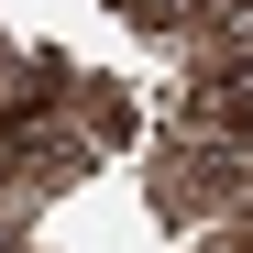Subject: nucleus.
Wrapping results in <instances>:
<instances>
[{
    "mask_svg": "<svg viewBox=\"0 0 253 253\" xmlns=\"http://www.w3.org/2000/svg\"><path fill=\"white\" fill-rule=\"evenodd\" d=\"M121 11H132V22H143V33H187V22H198V11H209V0H121Z\"/></svg>",
    "mask_w": 253,
    "mask_h": 253,
    "instance_id": "nucleus-2",
    "label": "nucleus"
},
{
    "mask_svg": "<svg viewBox=\"0 0 253 253\" xmlns=\"http://www.w3.org/2000/svg\"><path fill=\"white\" fill-rule=\"evenodd\" d=\"M11 99H22V88H11V55H0V110H11Z\"/></svg>",
    "mask_w": 253,
    "mask_h": 253,
    "instance_id": "nucleus-3",
    "label": "nucleus"
},
{
    "mask_svg": "<svg viewBox=\"0 0 253 253\" xmlns=\"http://www.w3.org/2000/svg\"><path fill=\"white\" fill-rule=\"evenodd\" d=\"M242 198H253V132H220V121L176 110L154 143V209L165 220H220Z\"/></svg>",
    "mask_w": 253,
    "mask_h": 253,
    "instance_id": "nucleus-1",
    "label": "nucleus"
}]
</instances>
